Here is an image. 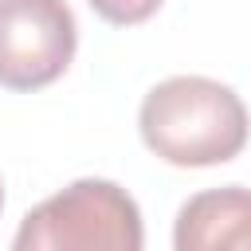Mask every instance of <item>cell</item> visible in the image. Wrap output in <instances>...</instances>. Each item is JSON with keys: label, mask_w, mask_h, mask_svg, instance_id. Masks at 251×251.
Returning a JSON list of instances; mask_svg holds the SVG:
<instances>
[{"label": "cell", "mask_w": 251, "mask_h": 251, "mask_svg": "<svg viewBox=\"0 0 251 251\" xmlns=\"http://www.w3.org/2000/svg\"><path fill=\"white\" fill-rule=\"evenodd\" d=\"M145 145L180 169H208L239 157L247 145V106L239 94L204 75H173L157 82L137 114Z\"/></svg>", "instance_id": "cell-1"}, {"label": "cell", "mask_w": 251, "mask_h": 251, "mask_svg": "<svg viewBox=\"0 0 251 251\" xmlns=\"http://www.w3.org/2000/svg\"><path fill=\"white\" fill-rule=\"evenodd\" d=\"M141 243L137 200L114 180L82 176L20 220L12 251H141Z\"/></svg>", "instance_id": "cell-2"}, {"label": "cell", "mask_w": 251, "mask_h": 251, "mask_svg": "<svg viewBox=\"0 0 251 251\" xmlns=\"http://www.w3.org/2000/svg\"><path fill=\"white\" fill-rule=\"evenodd\" d=\"M78 24L67 0H0V86H51L75 59Z\"/></svg>", "instance_id": "cell-3"}, {"label": "cell", "mask_w": 251, "mask_h": 251, "mask_svg": "<svg viewBox=\"0 0 251 251\" xmlns=\"http://www.w3.org/2000/svg\"><path fill=\"white\" fill-rule=\"evenodd\" d=\"M173 251H251V188L196 192L173 224Z\"/></svg>", "instance_id": "cell-4"}, {"label": "cell", "mask_w": 251, "mask_h": 251, "mask_svg": "<svg viewBox=\"0 0 251 251\" xmlns=\"http://www.w3.org/2000/svg\"><path fill=\"white\" fill-rule=\"evenodd\" d=\"M161 4H165V0H90V8H94L102 20H110V24H122V27L149 20V16H153Z\"/></svg>", "instance_id": "cell-5"}, {"label": "cell", "mask_w": 251, "mask_h": 251, "mask_svg": "<svg viewBox=\"0 0 251 251\" xmlns=\"http://www.w3.org/2000/svg\"><path fill=\"white\" fill-rule=\"evenodd\" d=\"M0 208H4V180H0Z\"/></svg>", "instance_id": "cell-6"}]
</instances>
